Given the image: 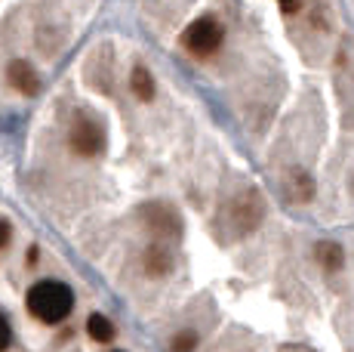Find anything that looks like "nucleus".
I'll return each mask as SVG.
<instances>
[{
  "label": "nucleus",
  "instance_id": "nucleus-1",
  "mask_svg": "<svg viewBox=\"0 0 354 352\" xmlns=\"http://www.w3.org/2000/svg\"><path fill=\"white\" fill-rule=\"evenodd\" d=\"M71 309H74V294L62 281L46 279V281H37L28 290V313L37 315L40 322H46V324L62 322V318H68Z\"/></svg>",
  "mask_w": 354,
  "mask_h": 352
},
{
  "label": "nucleus",
  "instance_id": "nucleus-2",
  "mask_svg": "<svg viewBox=\"0 0 354 352\" xmlns=\"http://www.w3.org/2000/svg\"><path fill=\"white\" fill-rule=\"evenodd\" d=\"M265 220V201L256 188L234 195V201L228 204V222L234 235H250L259 229V222Z\"/></svg>",
  "mask_w": 354,
  "mask_h": 352
},
{
  "label": "nucleus",
  "instance_id": "nucleus-3",
  "mask_svg": "<svg viewBox=\"0 0 354 352\" xmlns=\"http://www.w3.org/2000/svg\"><path fill=\"white\" fill-rule=\"evenodd\" d=\"M182 46H185L192 56H213L216 50L222 46V25L216 22L213 16H201L194 19L192 25L182 35Z\"/></svg>",
  "mask_w": 354,
  "mask_h": 352
},
{
  "label": "nucleus",
  "instance_id": "nucleus-4",
  "mask_svg": "<svg viewBox=\"0 0 354 352\" xmlns=\"http://www.w3.org/2000/svg\"><path fill=\"white\" fill-rule=\"evenodd\" d=\"M142 220H145L148 232L158 238V245H163V241H179L182 220H179V213H176L173 207H167V204H145V207H142Z\"/></svg>",
  "mask_w": 354,
  "mask_h": 352
},
{
  "label": "nucleus",
  "instance_id": "nucleus-5",
  "mask_svg": "<svg viewBox=\"0 0 354 352\" xmlns=\"http://www.w3.org/2000/svg\"><path fill=\"white\" fill-rule=\"evenodd\" d=\"M71 148L84 158H93L105 148V130L96 124V121H86V118H77L71 127Z\"/></svg>",
  "mask_w": 354,
  "mask_h": 352
},
{
  "label": "nucleus",
  "instance_id": "nucleus-6",
  "mask_svg": "<svg viewBox=\"0 0 354 352\" xmlns=\"http://www.w3.org/2000/svg\"><path fill=\"white\" fill-rule=\"evenodd\" d=\"M6 78H10V84L16 87L19 93H25V96H34V93L40 90V80H37V71L31 69L25 59H16V62H10V69H6Z\"/></svg>",
  "mask_w": 354,
  "mask_h": 352
},
{
  "label": "nucleus",
  "instance_id": "nucleus-7",
  "mask_svg": "<svg viewBox=\"0 0 354 352\" xmlns=\"http://www.w3.org/2000/svg\"><path fill=\"white\" fill-rule=\"evenodd\" d=\"M142 263H145V272L158 279V275H167L169 272V266H173V256H169L167 245H158V241H154V245L145 250Z\"/></svg>",
  "mask_w": 354,
  "mask_h": 352
},
{
  "label": "nucleus",
  "instance_id": "nucleus-8",
  "mask_svg": "<svg viewBox=\"0 0 354 352\" xmlns=\"http://www.w3.org/2000/svg\"><path fill=\"white\" fill-rule=\"evenodd\" d=\"M287 192L292 201H311L315 195V182H311V173L302 170V167H292L287 176Z\"/></svg>",
  "mask_w": 354,
  "mask_h": 352
},
{
  "label": "nucleus",
  "instance_id": "nucleus-9",
  "mask_svg": "<svg viewBox=\"0 0 354 352\" xmlns=\"http://www.w3.org/2000/svg\"><path fill=\"white\" fill-rule=\"evenodd\" d=\"M129 87H133L136 99H142V103H151V99H154V78H151V71H148L145 65H136V69H133Z\"/></svg>",
  "mask_w": 354,
  "mask_h": 352
},
{
  "label": "nucleus",
  "instance_id": "nucleus-10",
  "mask_svg": "<svg viewBox=\"0 0 354 352\" xmlns=\"http://www.w3.org/2000/svg\"><path fill=\"white\" fill-rule=\"evenodd\" d=\"M315 256H317V263L326 269V272H336V269H342V247L339 245H333V241H321V245L315 247Z\"/></svg>",
  "mask_w": 354,
  "mask_h": 352
},
{
  "label": "nucleus",
  "instance_id": "nucleus-11",
  "mask_svg": "<svg viewBox=\"0 0 354 352\" xmlns=\"http://www.w3.org/2000/svg\"><path fill=\"white\" fill-rule=\"evenodd\" d=\"M86 331H90V337L96 343H111L114 340V324H111V318H105V315H90V322H86Z\"/></svg>",
  "mask_w": 354,
  "mask_h": 352
},
{
  "label": "nucleus",
  "instance_id": "nucleus-12",
  "mask_svg": "<svg viewBox=\"0 0 354 352\" xmlns=\"http://www.w3.org/2000/svg\"><path fill=\"white\" fill-rule=\"evenodd\" d=\"M194 346H197V337L192 331H185V334H179L173 343H169V352H194Z\"/></svg>",
  "mask_w": 354,
  "mask_h": 352
},
{
  "label": "nucleus",
  "instance_id": "nucleus-13",
  "mask_svg": "<svg viewBox=\"0 0 354 352\" xmlns=\"http://www.w3.org/2000/svg\"><path fill=\"white\" fill-rule=\"evenodd\" d=\"M10 340H12V331H10V322H6L3 315H0V352H3L6 346H10Z\"/></svg>",
  "mask_w": 354,
  "mask_h": 352
},
{
  "label": "nucleus",
  "instance_id": "nucleus-14",
  "mask_svg": "<svg viewBox=\"0 0 354 352\" xmlns=\"http://www.w3.org/2000/svg\"><path fill=\"white\" fill-rule=\"evenodd\" d=\"M10 222H3V220H0V247H6V245H10Z\"/></svg>",
  "mask_w": 354,
  "mask_h": 352
},
{
  "label": "nucleus",
  "instance_id": "nucleus-15",
  "mask_svg": "<svg viewBox=\"0 0 354 352\" xmlns=\"http://www.w3.org/2000/svg\"><path fill=\"white\" fill-rule=\"evenodd\" d=\"M299 10H302V3H281V12H283V16H296Z\"/></svg>",
  "mask_w": 354,
  "mask_h": 352
},
{
  "label": "nucleus",
  "instance_id": "nucleus-16",
  "mask_svg": "<svg viewBox=\"0 0 354 352\" xmlns=\"http://www.w3.org/2000/svg\"><path fill=\"white\" fill-rule=\"evenodd\" d=\"M351 192H354V176H351Z\"/></svg>",
  "mask_w": 354,
  "mask_h": 352
}]
</instances>
